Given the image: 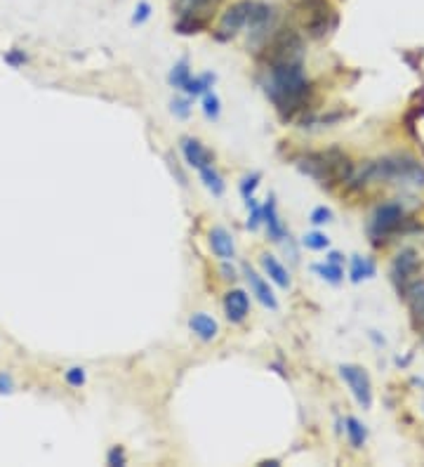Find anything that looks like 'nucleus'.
<instances>
[{"instance_id":"nucleus-20","label":"nucleus","mask_w":424,"mask_h":467,"mask_svg":"<svg viewBox=\"0 0 424 467\" xmlns=\"http://www.w3.org/2000/svg\"><path fill=\"white\" fill-rule=\"evenodd\" d=\"M347 425V437H349V444L354 446V449H363L366 446V439H368V430L366 425H363L359 418H347L345 421Z\"/></svg>"},{"instance_id":"nucleus-28","label":"nucleus","mask_w":424,"mask_h":467,"mask_svg":"<svg viewBox=\"0 0 424 467\" xmlns=\"http://www.w3.org/2000/svg\"><path fill=\"white\" fill-rule=\"evenodd\" d=\"M64 380H66V385H71V387H83L85 380H87L85 368L73 366V368H69V371H64Z\"/></svg>"},{"instance_id":"nucleus-7","label":"nucleus","mask_w":424,"mask_h":467,"mask_svg":"<svg viewBox=\"0 0 424 467\" xmlns=\"http://www.w3.org/2000/svg\"><path fill=\"white\" fill-rule=\"evenodd\" d=\"M340 375H342V380L349 385L356 401H359L363 409H370V406H373V385H370V378L366 371L361 366L345 363V366H340Z\"/></svg>"},{"instance_id":"nucleus-6","label":"nucleus","mask_w":424,"mask_h":467,"mask_svg":"<svg viewBox=\"0 0 424 467\" xmlns=\"http://www.w3.org/2000/svg\"><path fill=\"white\" fill-rule=\"evenodd\" d=\"M252 3L255 0H238V3L229 5V8L224 10V15H221V19H219L217 33H214L217 40L233 38L243 26H248V17H250Z\"/></svg>"},{"instance_id":"nucleus-1","label":"nucleus","mask_w":424,"mask_h":467,"mask_svg":"<svg viewBox=\"0 0 424 467\" xmlns=\"http://www.w3.org/2000/svg\"><path fill=\"white\" fill-rule=\"evenodd\" d=\"M266 69V94L271 97L276 109L283 113V118H295V113L304 109V101L309 92H311V85H309V78L304 73V64H302V59H295V62L271 64Z\"/></svg>"},{"instance_id":"nucleus-27","label":"nucleus","mask_w":424,"mask_h":467,"mask_svg":"<svg viewBox=\"0 0 424 467\" xmlns=\"http://www.w3.org/2000/svg\"><path fill=\"white\" fill-rule=\"evenodd\" d=\"M3 59H5V64L12 66V69H19V66H24L26 62H29V55H26L24 50H19V47H12L10 52H5Z\"/></svg>"},{"instance_id":"nucleus-23","label":"nucleus","mask_w":424,"mask_h":467,"mask_svg":"<svg viewBox=\"0 0 424 467\" xmlns=\"http://www.w3.org/2000/svg\"><path fill=\"white\" fill-rule=\"evenodd\" d=\"M188 78H191V69H188L186 59H181V62L174 64L172 71H170V76H167V80H170V85L174 87V90H184V85L188 83Z\"/></svg>"},{"instance_id":"nucleus-31","label":"nucleus","mask_w":424,"mask_h":467,"mask_svg":"<svg viewBox=\"0 0 424 467\" xmlns=\"http://www.w3.org/2000/svg\"><path fill=\"white\" fill-rule=\"evenodd\" d=\"M309 220H311V225H328V222L333 220V211L326 208V206H319V208H314L311 211Z\"/></svg>"},{"instance_id":"nucleus-24","label":"nucleus","mask_w":424,"mask_h":467,"mask_svg":"<svg viewBox=\"0 0 424 467\" xmlns=\"http://www.w3.org/2000/svg\"><path fill=\"white\" fill-rule=\"evenodd\" d=\"M203 113H205V118H210V120H217L221 113V101L212 90L203 94Z\"/></svg>"},{"instance_id":"nucleus-4","label":"nucleus","mask_w":424,"mask_h":467,"mask_svg":"<svg viewBox=\"0 0 424 467\" xmlns=\"http://www.w3.org/2000/svg\"><path fill=\"white\" fill-rule=\"evenodd\" d=\"M406 222V213L399 203H382L377 206V211L373 213V220H370V236L373 241H385L387 236L396 234Z\"/></svg>"},{"instance_id":"nucleus-17","label":"nucleus","mask_w":424,"mask_h":467,"mask_svg":"<svg viewBox=\"0 0 424 467\" xmlns=\"http://www.w3.org/2000/svg\"><path fill=\"white\" fill-rule=\"evenodd\" d=\"M207 26L205 17H200V12H181L179 19L174 22V31L181 36H191V33L203 31Z\"/></svg>"},{"instance_id":"nucleus-18","label":"nucleus","mask_w":424,"mask_h":467,"mask_svg":"<svg viewBox=\"0 0 424 467\" xmlns=\"http://www.w3.org/2000/svg\"><path fill=\"white\" fill-rule=\"evenodd\" d=\"M214 80H217L214 73H200V76H191V78H188V83L184 85L186 97H200V94L210 92V87L214 85Z\"/></svg>"},{"instance_id":"nucleus-36","label":"nucleus","mask_w":424,"mask_h":467,"mask_svg":"<svg viewBox=\"0 0 424 467\" xmlns=\"http://www.w3.org/2000/svg\"><path fill=\"white\" fill-rule=\"evenodd\" d=\"M326 260H328V262H335V265H345V257H342V253H338V250H333V253H328Z\"/></svg>"},{"instance_id":"nucleus-16","label":"nucleus","mask_w":424,"mask_h":467,"mask_svg":"<svg viewBox=\"0 0 424 467\" xmlns=\"http://www.w3.org/2000/svg\"><path fill=\"white\" fill-rule=\"evenodd\" d=\"M210 248H212V253L219 257V260H233L236 257V246H233V239H231V234L226 232L224 227H214L212 232H210Z\"/></svg>"},{"instance_id":"nucleus-15","label":"nucleus","mask_w":424,"mask_h":467,"mask_svg":"<svg viewBox=\"0 0 424 467\" xmlns=\"http://www.w3.org/2000/svg\"><path fill=\"white\" fill-rule=\"evenodd\" d=\"M259 262H262V269H264V274L269 276V281H274L276 286L283 288V290H288V288L293 286V279H290V274H288V269L283 267L274 255L264 253V255L259 257Z\"/></svg>"},{"instance_id":"nucleus-21","label":"nucleus","mask_w":424,"mask_h":467,"mask_svg":"<svg viewBox=\"0 0 424 467\" xmlns=\"http://www.w3.org/2000/svg\"><path fill=\"white\" fill-rule=\"evenodd\" d=\"M314 272L321 276L323 281L333 283V286H338V283L345 279V267L342 265H335V262H323V265H314Z\"/></svg>"},{"instance_id":"nucleus-35","label":"nucleus","mask_w":424,"mask_h":467,"mask_svg":"<svg viewBox=\"0 0 424 467\" xmlns=\"http://www.w3.org/2000/svg\"><path fill=\"white\" fill-rule=\"evenodd\" d=\"M15 390V382H12L10 373H0V394H10Z\"/></svg>"},{"instance_id":"nucleus-30","label":"nucleus","mask_w":424,"mask_h":467,"mask_svg":"<svg viewBox=\"0 0 424 467\" xmlns=\"http://www.w3.org/2000/svg\"><path fill=\"white\" fill-rule=\"evenodd\" d=\"M212 3L214 0H177V8H179V15H181V12H200Z\"/></svg>"},{"instance_id":"nucleus-10","label":"nucleus","mask_w":424,"mask_h":467,"mask_svg":"<svg viewBox=\"0 0 424 467\" xmlns=\"http://www.w3.org/2000/svg\"><path fill=\"white\" fill-rule=\"evenodd\" d=\"M224 314L231 323H243L250 314V295L240 288L229 290L224 295Z\"/></svg>"},{"instance_id":"nucleus-9","label":"nucleus","mask_w":424,"mask_h":467,"mask_svg":"<svg viewBox=\"0 0 424 467\" xmlns=\"http://www.w3.org/2000/svg\"><path fill=\"white\" fill-rule=\"evenodd\" d=\"M181 154H184L186 163L198 173L203 170V168H210L214 163V156H212L210 149H205L203 142H198L193 137L181 139Z\"/></svg>"},{"instance_id":"nucleus-33","label":"nucleus","mask_w":424,"mask_h":467,"mask_svg":"<svg viewBox=\"0 0 424 467\" xmlns=\"http://www.w3.org/2000/svg\"><path fill=\"white\" fill-rule=\"evenodd\" d=\"M151 17V5L146 3V0H141V3L134 8V15H132V24H144L146 19Z\"/></svg>"},{"instance_id":"nucleus-12","label":"nucleus","mask_w":424,"mask_h":467,"mask_svg":"<svg viewBox=\"0 0 424 467\" xmlns=\"http://www.w3.org/2000/svg\"><path fill=\"white\" fill-rule=\"evenodd\" d=\"M262 225L266 227L269 239H271L274 243H281L288 236V229H285V225H283V220L278 215V206H276L274 196H269L266 203L262 206Z\"/></svg>"},{"instance_id":"nucleus-2","label":"nucleus","mask_w":424,"mask_h":467,"mask_svg":"<svg viewBox=\"0 0 424 467\" xmlns=\"http://www.w3.org/2000/svg\"><path fill=\"white\" fill-rule=\"evenodd\" d=\"M352 182L368 185V182H394L406 187H424V166L413 156H389V158L370 161L354 173Z\"/></svg>"},{"instance_id":"nucleus-25","label":"nucleus","mask_w":424,"mask_h":467,"mask_svg":"<svg viewBox=\"0 0 424 467\" xmlns=\"http://www.w3.org/2000/svg\"><path fill=\"white\" fill-rule=\"evenodd\" d=\"M245 206H248V211H250V218H248V229H250V232H257V229L262 227V206L255 201V196L245 199Z\"/></svg>"},{"instance_id":"nucleus-11","label":"nucleus","mask_w":424,"mask_h":467,"mask_svg":"<svg viewBox=\"0 0 424 467\" xmlns=\"http://www.w3.org/2000/svg\"><path fill=\"white\" fill-rule=\"evenodd\" d=\"M274 19H276L274 5L255 0L250 17H248V29H250L252 36H264V33H269V29H274Z\"/></svg>"},{"instance_id":"nucleus-8","label":"nucleus","mask_w":424,"mask_h":467,"mask_svg":"<svg viewBox=\"0 0 424 467\" xmlns=\"http://www.w3.org/2000/svg\"><path fill=\"white\" fill-rule=\"evenodd\" d=\"M392 274H394V281L399 283L401 290L410 286L413 281H417V274H420V257H417L413 248H406L396 255Z\"/></svg>"},{"instance_id":"nucleus-26","label":"nucleus","mask_w":424,"mask_h":467,"mask_svg":"<svg viewBox=\"0 0 424 467\" xmlns=\"http://www.w3.org/2000/svg\"><path fill=\"white\" fill-rule=\"evenodd\" d=\"M302 243H304L309 250H326L330 246V239L321 232H311V234H304Z\"/></svg>"},{"instance_id":"nucleus-34","label":"nucleus","mask_w":424,"mask_h":467,"mask_svg":"<svg viewBox=\"0 0 424 467\" xmlns=\"http://www.w3.org/2000/svg\"><path fill=\"white\" fill-rule=\"evenodd\" d=\"M172 113L179 118H188V113H191V104H188V99H172Z\"/></svg>"},{"instance_id":"nucleus-37","label":"nucleus","mask_w":424,"mask_h":467,"mask_svg":"<svg viewBox=\"0 0 424 467\" xmlns=\"http://www.w3.org/2000/svg\"><path fill=\"white\" fill-rule=\"evenodd\" d=\"M221 274H224V276H221V279H231V281L236 279V269H233V267H229V265H226V260H224V265H221Z\"/></svg>"},{"instance_id":"nucleus-32","label":"nucleus","mask_w":424,"mask_h":467,"mask_svg":"<svg viewBox=\"0 0 424 467\" xmlns=\"http://www.w3.org/2000/svg\"><path fill=\"white\" fill-rule=\"evenodd\" d=\"M106 465H111V467L127 465V458H125L123 446H113V449H111L109 453H106Z\"/></svg>"},{"instance_id":"nucleus-19","label":"nucleus","mask_w":424,"mask_h":467,"mask_svg":"<svg viewBox=\"0 0 424 467\" xmlns=\"http://www.w3.org/2000/svg\"><path fill=\"white\" fill-rule=\"evenodd\" d=\"M377 267L375 262L370 260V257H363V255H354L352 257V281L354 283H361L363 279H370V276H375Z\"/></svg>"},{"instance_id":"nucleus-14","label":"nucleus","mask_w":424,"mask_h":467,"mask_svg":"<svg viewBox=\"0 0 424 467\" xmlns=\"http://www.w3.org/2000/svg\"><path fill=\"white\" fill-rule=\"evenodd\" d=\"M188 328H191V333L196 335L198 340H203V342L214 340L217 333H219L217 321H214L212 316L203 314V311H196V314H191V319H188Z\"/></svg>"},{"instance_id":"nucleus-29","label":"nucleus","mask_w":424,"mask_h":467,"mask_svg":"<svg viewBox=\"0 0 424 467\" xmlns=\"http://www.w3.org/2000/svg\"><path fill=\"white\" fill-rule=\"evenodd\" d=\"M259 180H262L259 173L245 175L243 182H240V187H238V189H240V196H243V199H250L252 192H255V189H257V185H259Z\"/></svg>"},{"instance_id":"nucleus-22","label":"nucleus","mask_w":424,"mask_h":467,"mask_svg":"<svg viewBox=\"0 0 424 467\" xmlns=\"http://www.w3.org/2000/svg\"><path fill=\"white\" fill-rule=\"evenodd\" d=\"M200 175V180H203V185L210 189V192L214 194V196H221L224 194V189H226V185H224V180H221V175L214 170V166H210V168H203V170L198 173Z\"/></svg>"},{"instance_id":"nucleus-5","label":"nucleus","mask_w":424,"mask_h":467,"mask_svg":"<svg viewBox=\"0 0 424 467\" xmlns=\"http://www.w3.org/2000/svg\"><path fill=\"white\" fill-rule=\"evenodd\" d=\"M304 10L309 17L304 19V31L311 38H323L338 26V15L328 5V0H304Z\"/></svg>"},{"instance_id":"nucleus-13","label":"nucleus","mask_w":424,"mask_h":467,"mask_svg":"<svg viewBox=\"0 0 424 467\" xmlns=\"http://www.w3.org/2000/svg\"><path fill=\"white\" fill-rule=\"evenodd\" d=\"M245 281H248V286H250V295L257 297L266 309H271V311L278 309V300H276L274 290L269 288V281L262 279L250 265H245Z\"/></svg>"},{"instance_id":"nucleus-3","label":"nucleus","mask_w":424,"mask_h":467,"mask_svg":"<svg viewBox=\"0 0 424 467\" xmlns=\"http://www.w3.org/2000/svg\"><path fill=\"white\" fill-rule=\"evenodd\" d=\"M297 166L302 173L311 175L321 185H345V182H352L356 173L352 158H349L347 154H342L340 149L307 154L304 158H300Z\"/></svg>"}]
</instances>
